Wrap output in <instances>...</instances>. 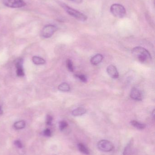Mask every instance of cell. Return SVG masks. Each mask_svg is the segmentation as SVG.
Wrapping results in <instances>:
<instances>
[{
	"instance_id": "1",
	"label": "cell",
	"mask_w": 155,
	"mask_h": 155,
	"mask_svg": "<svg viewBox=\"0 0 155 155\" xmlns=\"http://www.w3.org/2000/svg\"><path fill=\"white\" fill-rule=\"evenodd\" d=\"M132 54L136 59L142 63L150 62L152 59L149 52L142 47H136L132 50Z\"/></svg>"
},
{
	"instance_id": "2",
	"label": "cell",
	"mask_w": 155,
	"mask_h": 155,
	"mask_svg": "<svg viewBox=\"0 0 155 155\" xmlns=\"http://www.w3.org/2000/svg\"><path fill=\"white\" fill-rule=\"evenodd\" d=\"M61 6L68 15L74 17L78 21L84 22L87 20V16L80 11L72 8L65 3H61Z\"/></svg>"
},
{
	"instance_id": "3",
	"label": "cell",
	"mask_w": 155,
	"mask_h": 155,
	"mask_svg": "<svg viewBox=\"0 0 155 155\" xmlns=\"http://www.w3.org/2000/svg\"><path fill=\"white\" fill-rule=\"evenodd\" d=\"M110 12L114 17L121 19L124 18L126 15V10L123 5L115 3L110 7Z\"/></svg>"
},
{
	"instance_id": "4",
	"label": "cell",
	"mask_w": 155,
	"mask_h": 155,
	"mask_svg": "<svg viewBox=\"0 0 155 155\" xmlns=\"http://www.w3.org/2000/svg\"><path fill=\"white\" fill-rule=\"evenodd\" d=\"M1 1L5 6L12 8H19L26 6L23 0H1Z\"/></svg>"
},
{
	"instance_id": "5",
	"label": "cell",
	"mask_w": 155,
	"mask_h": 155,
	"mask_svg": "<svg viewBox=\"0 0 155 155\" xmlns=\"http://www.w3.org/2000/svg\"><path fill=\"white\" fill-rule=\"evenodd\" d=\"M57 27L53 24H47L44 27L41 31V35L45 38H49L53 36L57 30Z\"/></svg>"
},
{
	"instance_id": "6",
	"label": "cell",
	"mask_w": 155,
	"mask_h": 155,
	"mask_svg": "<svg viewBox=\"0 0 155 155\" xmlns=\"http://www.w3.org/2000/svg\"><path fill=\"white\" fill-rule=\"evenodd\" d=\"M97 145L100 150L104 152H109L112 151L114 148L113 143L108 140H101L98 142Z\"/></svg>"
},
{
	"instance_id": "7",
	"label": "cell",
	"mask_w": 155,
	"mask_h": 155,
	"mask_svg": "<svg viewBox=\"0 0 155 155\" xmlns=\"http://www.w3.org/2000/svg\"><path fill=\"white\" fill-rule=\"evenodd\" d=\"M130 96L133 99L141 101L142 99L143 95L141 91L136 88H133L130 92Z\"/></svg>"
},
{
	"instance_id": "8",
	"label": "cell",
	"mask_w": 155,
	"mask_h": 155,
	"mask_svg": "<svg viewBox=\"0 0 155 155\" xmlns=\"http://www.w3.org/2000/svg\"><path fill=\"white\" fill-rule=\"evenodd\" d=\"M107 71L108 75L113 79H117L119 77V73L116 67L113 65H110L107 68Z\"/></svg>"
},
{
	"instance_id": "9",
	"label": "cell",
	"mask_w": 155,
	"mask_h": 155,
	"mask_svg": "<svg viewBox=\"0 0 155 155\" xmlns=\"http://www.w3.org/2000/svg\"><path fill=\"white\" fill-rule=\"evenodd\" d=\"M23 60L22 59H18L16 63V74L19 77L24 76L25 73L22 67Z\"/></svg>"
},
{
	"instance_id": "10",
	"label": "cell",
	"mask_w": 155,
	"mask_h": 155,
	"mask_svg": "<svg viewBox=\"0 0 155 155\" xmlns=\"http://www.w3.org/2000/svg\"><path fill=\"white\" fill-rule=\"evenodd\" d=\"M103 57L101 54H97L91 59V62L93 65H96L99 64L103 60Z\"/></svg>"
},
{
	"instance_id": "11",
	"label": "cell",
	"mask_w": 155,
	"mask_h": 155,
	"mask_svg": "<svg viewBox=\"0 0 155 155\" xmlns=\"http://www.w3.org/2000/svg\"><path fill=\"white\" fill-rule=\"evenodd\" d=\"M86 112V109L83 107H79L72 111V115L74 116H80L85 114Z\"/></svg>"
},
{
	"instance_id": "12",
	"label": "cell",
	"mask_w": 155,
	"mask_h": 155,
	"mask_svg": "<svg viewBox=\"0 0 155 155\" xmlns=\"http://www.w3.org/2000/svg\"><path fill=\"white\" fill-rule=\"evenodd\" d=\"M133 142L130 141L124 149L123 155H132L133 151Z\"/></svg>"
},
{
	"instance_id": "13",
	"label": "cell",
	"mask_w": 155,
	"mask_h": 155,
	"mask_svg": "<svg viewBox=\"0 0 155 155\" xmlns=\"http://www.w3.org/2000/svg\"><path fill=\"white\" fill-rule=\"evenodd\" d=\"M32 61L35 65H42L45 64V61L43 59L38 56H34L32 58Z\"/></svg>"
},
{
	"instance_id": "14",
	"label": "cell",
	"mask_w": 155,
	"mask_h": 155,
	"mask_svg": "<svg viewBox=\"0 0 155 155\" xmlns=\"http://www.w3.org/2000/svg\"><path fill=\"white\" fill-rule=\"evenodd\" d=\"M26 122L24 121L21 120L16 122L14 124V127L16 130H20L25 128Z\"/></svg>"
},
{
	"instance_id": "15",
	"label": "cell",
	"mask_w": 155,
	"mask_h": 155,
	"mask_svg": "<svg viewBox=\"0 0 155 155\" xmlns=\"http://www.w3.org/2000/svg\"><path fill=\"white\" fill-rule=\"evenodd\" d=\"M58 89L62 92H69L70 90V87L67 83H63L59 85Z\"/></svg>"
},
{
	"instance_id": "16",
	"label": "cell",
	"mask_w": 155,
	"mask_h": 155,
	"mask_svg": "<svg viewBox=\"0 0 155 155\" xmlns=\"http://www.w3.org/2000/svg\"><path fill=\"white\" fill-rule=\"evenodd\" d=\"M130 123L133 125V127L136 128L138 129H143L146 128V125L143 123H140V122H138L136 121H132Z\"/></svg>"
},
{
	"instance_id": "17",
	"label": "cell",
	"mask_w": 155,
	"mask_h": 155,
	"mask_svg": "<svg viewBox=\"0 0 155 155\" xmlns=\"http://www.w3.org/2000/svg\"><path fill=\"white\" fill-rule=\"evenodd\" d=\"M78 148L80 152L86 155H88L89 154V150L88 148L82 143H79L78 144Z\"/></svg>"
},
{
	"instance_id": "18",
	"label": "cell",
	"mask_w": 155,
	"mask_h": 155,
	"mask_svg": "<svg viewBox=\"0 0 155 155\" xmlns=\"http://www.w3.org/2000/svg\"><path fill=\"white\" fill-rule=\"evenodd\" d=\"M66 67L70 72L74 71V69L73 63L72 61L70 59H68L66 60Z\"/></svg>"
},
{
	"instance_id": "19",
	"label": "cell",
	"mask_w": 155,
	"mask_h": 155,
	"mask_svg": "<svg viewBox=\"0 0 155 155\" xmlns=\"http://www.w3.org/2000/svg\"><path fill=\"white\" fill-rule=\"evenodd\" d=\"M68 126V124H67L66 122L65 121H62L60 122L59 123V128L60 130L61 131H63Z\"/></svg>"
},
{
	"instance_id": "20",
	"label": "cell",
	"mask_w": 155,
	"mask_h": 155,
	"mask_svg": "<svg viewBox=\"0 0 155 155\" xmlns=\"http://www.w3.org/2000/svg\"><path fill=\"white\" fill-rule=\"evenodd\" d=\"M75 77L79 79L80 81H82V82H84V83H86L87 82V78H86V77L84 75H83V74H76V75H75Z\"/></svg>"
},
{
	"instance_id": "21",
	"label": "cell",
	"mask_w": 155,
	"mask_h": 155,
	"mask_svg": "<svg viewBox=\"0 0 155 155\" xmlns=\"http://www.w3.org/2000/svg\"><path fill=\"white\" fill-rule=\"evenodd\" d=\"M52 120H53V119H52V117H51V116L49 115L47 116L46 119V123L47 125H51Z\"/></svg>"
},
{
	"instance_id": "22",
	"label": "cell",
	"mask_w": 155,
	"mask_h": 155,
	"mask_svg": "<svg viewBox=\"0 0 155 155\" xmlns=\"http://www.w3.org/2000/svg\"><path fill=\"white\" fill-rule=\"evenodd\" d=\"M43 134L45 136L50 137L51 136V132L49 129L47 128L44 131Z\"/></svg>"
},
{
	"instance_id": "23",
	"label": "cell",
	"mask_w": 155,
	"mask_h": 155,
	"mask_svg": "<svg viewBox=\"0 0 155 155\" xmlns=\"http://www.w3.org/2000/svg\"><path fill=\"white\" fill-rule=\"evenodd\" d=\"M14 144L16 147L19 148H22L23 147L22 144V142L20 140H16L15 141Z\"/></svg>"
},
{
	"instance_id": "24",
	"label": "cell",
	"mask_w": 155,
	"mask_h": 155,
	"mask_svg": "<svg viewBox=\"0 0 155 155\" xmlns=\"http://www.w3.org/2000/svg\"><path fill=\"white\" fill-rule=\"evenodd\" d=\"M69 1H72L74 3H77V4H80L83 2V0H69Z\"/></svg>"
},
{
	"instance_id": "25",
	"label": "cell",
	"mask_w": 155,
	"mask_h": 155,
	"mask_svg": "<svg viewBox=\"0 0 155 155\" xmlns=\"http://www.w3.org/2000/svg\"><path fill=\"white\" fill-rule=\"evenodd\" d=\"M3 113V110H2V107L0 106V115L2 114Z\"/></svg>"
}]
</instances>
